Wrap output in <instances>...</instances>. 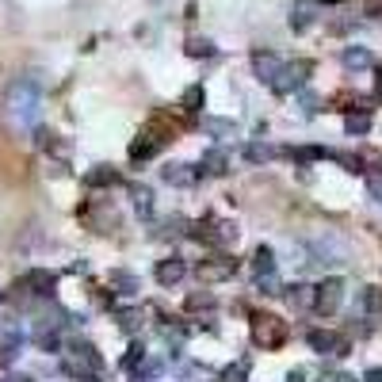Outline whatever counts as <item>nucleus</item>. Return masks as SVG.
Listing matches in <instances>:
<instances>
[{"label": "nucleus", "instance_id": "6ab92c4d", "mask_svg": "<svg viewBox=\"0 0 382 382\" xmlns=\"http://www.w3.org/2000/svg\"><path fill=\"white\" fill-rule=\"evenodd\" d=\"M203 130H207L210 138H233L237 134V123H233V119H207Z\"/></svg>", "mask_w": 382, "mask_h": 382}, {"label": "nucleus", "instance_id": "c756f323", "mask_svg": "<svg viewBox=\"0 0 382 382\" xmlns=\"http://www.w3.org/2000/svg\"><path fill=\"white\" fill-rule=\"evenodd\" d=\"M184 108H188V111H199V108H203V88H199V85L184 92Z\"/></svg>", "mask_w": 382, "mask_h": 382}, {"label": "nucleus", "instance_id": "ddd939ff", "mask_svg": "<svg viewBox=\"0 0 382 382\" xmlns=\"http://www.w3.org/2000/svg\"><path fill=\"white\" fill-rule=\"evenodd\" d=\"M340 61H344V69H371V50L367 46H348L344 54H340Z\"/></svg>", "mask_w": 382, "mask_h": 382}, {"label": "nucleus", "instance_id": "c85d7f7f", "mask_svg": "<svg viewBox=\"0 0 382 382\" xmlns=\"http://www.w3.org/2000/svg\"><path fill=\"white\" fill-rule=\"evenodd\" d=\"M310 12H314L310 4H298V8H295V20H291V23H295V31H306V27L314 23V15H310Z\"/></svg>", "mask_w": 382, "mask_h": 382}, {"label": "nucleus", "instance_id": "c9c22d12", "mask_svg": "<svg viewBox=\"0 0 382 382\" xmlns=\"http://www.w3.org/2000/svg\"><path fill=\"white\" fill-rule=\"evenodd\" d=\"M337 382H355L352 375H337Z\"/></svg>", "mask_w": 382, "mask_h": 382}, {"label": "nucleus", "instance_id": "4468645a", "mask_svg": "<svg viewBox=\"0 0 382 382\" xmlns=\"http://www.w3.org/2000/svg\"><path fill=\"white\" fill-rule=\"evenodd\" d=\"M130 203H134V210L142 218L153 214V191L145 188V184H130Z\"/></svg>", "mask_w": 382, "mask_h": 382}, {"label": "nucleus", "instance_id": "f8f14e48", "mask_svg": "<svg viewBox=\"0 0 382 382\" xmlns=\"http://www.w3.org/2000/svg\"><path fill=\"white\" fill-rule=\"evenodd\" d=\"M165 145V138H153V134H142L134 145H130V161H149L153 153Z\"/></svg>", "mask_w": 382, "mask_h": 382}, {"label": "nucleus", "instance_id": "2f4dec72", "mask_svg": "<svg viewBox=\"0 0 382 382\" xmlns=\"http://www.w3.org/2000/svg\"><path fill=\"white\" fill-rule=\"evenodd\" d=\"M321 111V103H318V96H302V115L310 119V115H318Z\"/></svg>", "mask_w": 382, "mask_h": 382}, {"label": "nucleus", "instance_id": "0eeeda50", "mask_svg": "<svg viewBox=\"0 0 382 382\" xmlns=\"http://www.w3.org/2000/svg\"><path fill=\"white\" fill-rule=\"evenodd\" d=\"M279 69H283V58L275 50H256L253 54V77H260L264 85H272V80L279 77Z\"/></svg>", "mask_w": 382, "mask_h": 382}, {"label": "nucleus", "instance_id": "473e14b6", "mask_svg": "<svg viewBox=\"0 0 382 382\" xmlns=\"http://www.w3.org/2000/svg\"><path fill=\"white\" fill-rule=\"evenodd\" d=\"M119 325H123L126 332H138V325H142V318H138V314H123V318H119Z\"/></svg>", "mask_w": 382, "mask_h": 382}, {"label": "nucleus", "instance_id": "e433bc0d", "mask_svg": "<svg viewBox=\"0 0 382 382\" xmlns=\"http://www.w3.org/2000/svg\"><path fill=\"white\" fill-rule=\"evenodd\" d=\"M314 4H340V0H314Z\"/></svg>", "mask_w": 382, "mask_h": 382}, {"label": "nucleus", "instance_id": "dca6fc26", "mask_svg": "<svg viewBox=\"0 0 382 382\" xmlns=\"http://www.w3.org/2000/svg\"><path fill=\"white\" fill-rule=\"evenodd\" d=\"M253 272L260 275V279L275 272V253H272V249H267V245H260L256 253H253Z\"/></svg>", "mask_w": 382, "mask_h": 382}, {"label": "nucleus", "instance_id": "412c9836", "mask_svg": "<svg viewBox=\"0 0 382 382\" xmlns=\"http://www.w3.org/2000/svg\"><path fill=\"white\" fill-rule=\"evenodd\" d=\"M226 165H230V161H226V153H222V149H210L207 157H203V172H210V176H222V172H226Z\"/></svg>", "mask_w": 382, "mask_h": 382}, {"label": "nucleus", "instance_id": "7c9ffc66", "mask_svg": "<svg viewBox=\"0 0 382 382\" xmlns=\"http://www.w3.org/2000/svg\"><path fill=\"white\" fill-rule=\"evenodd\" d=\"M367 191H371V199H375V203H382V172L367 176Z\"/></svg>", "mask_w": 382, "mask_h": 382}, {"label": "nucleus", "instance_id": "20e7f679", "mask_svg": "<svg viewBox=\"0 0 382 382\" xmlns=\"http://www.w3.org/2000/svg\"><path fill=\"white\" fill-rule=\"evenodd\" d=\"M340 306H344V279H325L318 287V302H314V310L325 314V318H332Z\"/></svg>", "mask_w": 382, "mask_h": 382}, {"label": "nucleus", "instance_id": "9d476101", "mask_svg": "<svg viewBox=\"0 0 382 382\" xmlns=\"http://www.w3.org/2000/svg\"><path fill=\"white\" fill-rule=\"evenodd\" d=\"M283 298H287V306H295V310H310V306L318 302V287L295 283V287H283Z\"/></svg>", "mask_w": 382, "mask_h": 382}, {"label": "nucleus", "instance_id": "cd10ccee", "mask_svg": "<svg viewBox=\"0 0 382 382\" xmlns=\"http://www.w3.org/2000/svg\"><path fill=\"white\" fill-rule=\"evenodd\" d=\"M295 161H318V157H325V149L321 145H298V149H287Z\"/></svg>", "mask_w": 382, "mask_h": 382}, {"label": "nucleus", "instance_id": "f3484780", "mask_svg": "<svg viewBox=\"0 0 382 382\" xmlns=\"http://www.w3.org/2000/svg\"><path fill=\"white\" fill-rule=\"evenodd\" d=\"M272 157H275V149L267 142H249L245 145V161H249V165H267Z\"/></svg>", "mask_w": 382, "mask_h": 382}, {"label": "nucleus", "instance_id": "b1692460", "mask_svg": "<svg viewBox=\"0 0 382 382\" xmlns=\"http://www.w3.org/2000/svg\"><path fill=\"white\" fill-rule=\"evenodd\" d=\"M222 382H249V360H237L222 371Z\"/></svg>", "mask_w": 382, "mask_h": 382}, {"label": "nucleus", "instance_id": "1a4fd4ad", "mask_svg": "<svg viewBox=\"0 0 382 382\" xmlns=\"http://www.w3.org/2000/svg\"><path fill=\"white\" fill-rule=\"evenodd\" d=\"M310 256H314V264H340L344 260V245L337 237H318L310 245Z\"/></svg>", "mask_w": 382, "mask_h": 382}, {"label": "nucleus", "instance_id": "bb28decb", "mask_svg": "<svg viewBox=\"0 0 382 382\" xmlns=\"http://www.w3.org/2000/svg\"><path fill=\"white\" fill-rule=\"evenodd\" d=\"M115 287H119V295H130V298H134V295H138V275L115 272Z\"/></svg>", "mask_w": 382, "mask_h": 382}, {"label": "nucleus", "instance_id": "72a5a7b5", "mask_svg": "<svg viewBox=\"0 0 382 382\" xmlns=\"http://www.w3.org/2000/svg\"><path fill=\"white\" fill-rule=\"evenodd\" d=\"M363 382H382V367H371V371H367V379H363Z\"/></svg>", "mask_w": 382, "mask_h": 382}, {"label": "nucleus", "instance_id": "393cba45", "mask_svg": "<svg viewBox=\"0 0 382 382\" xmlns=\"http://www.w3.org/2000/svg\"><path fill=\"white\" fill-rule=\"evenodd\" d=\"M188 54L191 58H214V43L210 38H188Z\"/></svg>", "mask_w": 382, "mask_h": 382}, {"label": "nucleus", "instance_id": "f03ea898", "mask_svg": "<svg viewBox=\"0 0 382 382\" xmlns=\"http://www.w3.org/2000/svg\"><path fill=\"white\" fill-rule=\"evenodd\" d=\"M314 73V61L310 58H295V61H283V69H279V77L272 80V88L279 96H287V92H298V88L306 85V77Z\"/></svg>", "mask_w": 382, "mask_h": 382}, {"label": "nucleus", "instance_id": "a878e982", "mask_svg": "<svg viewBox=\"0 0 382 382\" xmlns=\"http://www.w3.org/2000/svg\"><path fill=\"white\" fill-rule=\"evenodd\" d=\"M27 287H38V295H54V275L50 272H35L27 279Z\"/></svg>", "mask_w": 382, "mask_h": 382}, {"label": "nucleus", "instance_id": "aec40b11", "mask_svg": "<svg viewBox=\"0 0 382 382\" xmlns=\"http://www.w3.org/2000/svg\"><path fill=\"white\" fill-rule=\"evenodd\" d=\"M142 363H145V348L142 344H130L126 355H123V371H126V375H138V371H142Z\"/></svg>", "mask_w": 382, "mask_h": 382}, {"label": "nucleus", "instance_id": "a211bd4d", "mask_svg": "<svg viewBox=\"0 0 382 382\" xmlns=\"http://www.w3.org/2000/svg\"><path fill=\"white\" fill-rule=\"evenodd\" d=\"M344 130H348V134H367V130H371V115H367V111H348V115H344Z\"/></svg>", "mask_w": 382, "mask_h": 382}, {"label": "nucleus", "instance_id": "4c0bfd02", "mask_svg": "<svg viewBox=\"0 0 382 382\" xmlns=\"http://www.w3.org/2000/svg\"><path fill=\"white\" fill-rule=\"evenodd\" d=\"M8 382H27V379H20V375H12V379H8Z\"/></svg>", "mask_w": 382, "mask_h": 382}, {"label": "nucleus", "instance_id": "7ed1b4c3", "mask_svg": "<svg viewBox=\"0 0 382 382\" xmlns=\"http://www.w3.org/2000/svg\"><path fill=\"white\" fill-rule=\"evenodd\" d=\"M283 340H287V325H283V318H275V314H260V318H253V344L256 348H279Z\"/></svg>", "mask_w": 382, "mask_h": 382}, {"label": "nucleus", "instance_id": "2eb2a0df", "mask_svg": "<svg viewBox=\"0 0 382 382\" xmlns=\"http://www.w3.org/2000/svg\"><path fill=\"white\" fill-rule=\"evenodd\" d=\"M184 310L188 314H210L214 310V295H210V291H191L188 302H184Z\"/></svg>", "mask_w": 382, "mask_h": 382}, {"label": "nucleus", "instance_id": "6e6552de", "mask_svg": "<svg viewBox=\"0 0 382 382\" xmlns=\"http://www.w3.org/2000/svg\"><path fill=\"white\" fill-rule=\"evenodd\" d=\"M184 275H188V260H180V256H168V260L157 264V283L161 287H180Z\"/></svg>", "mask_w": 382, "mask_h": 382}, {"label": "nucleus", "instance_id": "39448f33", "mask_svg": "<svg viewBox=\"0 0 382 382\" xmlns=\"http://www.w3.org/2000/svg\"><path fill=\"white\" fill-rule=\"evenodd\" d=\"M306 344L318 355H344L348 352V340L340 332H329V329H310L306 332Z\"/></svg>", "mask_w": 382, "mask_h": 382}, {"label": "nucleus", "instance_id": "5701e85b", "mask_svg": "<svg viewBox=\"0 0 382 382\" xmlns=\"http://www.w3.org/2000/svg\"><path fill=\"white\" fill-rule=\"evenodd\" d=\"M360 306H363L367 314H379V310H382V287H367V291H363V295H360Z\"/></svg>", "mask_w": 382, "mask_h": 382}, {"label": "nucleus", "instance_id": "f257e3e1", "mask_svg": "<svg viewBox=\"0 0 382 382\" xmlns=\"http://www.w3.org/2000/svg\"><path fill=\"white\" fill-rule=\"evenodd\" d=\"M38 108H43V88L38 80L31 77H20L12 88H8V123L15 130H31L38 123Z\"/></svg>", "mask_w": 382, "mask_h": 382}, {"label": "nucleus", "instance_id": "423d86ee", "mask_svg": "<svg viewBox=\"0 0 382 382\" xmlns=\"http://www.w3.org/2000/svg\"><path fill=\"white\" fill-rule=\"evenodd\" d=\"M233 272H237V260H233L230 253H214V256H207V260L199 264V279H207V283L230 279Z\"/></svg>", "mask_w": 382, "mask_h": 382}, {"label": "nucleus", "instance_id": "f704fd0d", "mask_svg": "<svg viewBox=\"0 0 382 382\" xmlns=\"http://www.w3.org/2000/svg\"><path fill=\"white\" fill-rule=\"evenodd\" d=\"M375 100H379V103H382V69H379V73H375Z\"/></svg>", "mask_w": 382, "mask_h": 382}, {"label": "nucleus", "instance_id": "4be33fe9", "mask_svg": "<svg viewBox=\"0 0 382 382\" xmlns=\"http://www.w3.org/2000/svg\"><path fill=\"white\" fill-rule=\"evenodd\" d=\"M88 184H92V188H108V184H119V172H111L108 165H100L96 172H88Z\"/></svg>", "mask_w": 382, "mask_h": 382}, {"label": "nucleus", "instance_id": "9b49d317", "mask_svg": "<svg viewBox=\"0 0 382 382\" xmlns=\"http://www.w3.org/2000/svg\"><path fill=\"white\" fill-rule=\"evenodd\" d=\"M161 176H165V184H172V188H191V184L199 180V168H191V165H165V168H161Z\"/></svg>", "mask_w": 382, "mask_h": 382}]
</instances>
